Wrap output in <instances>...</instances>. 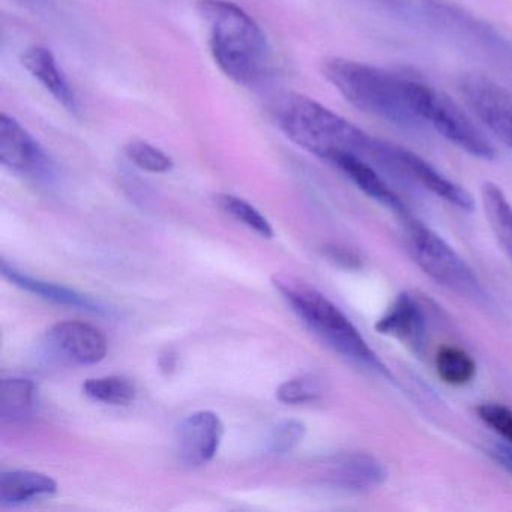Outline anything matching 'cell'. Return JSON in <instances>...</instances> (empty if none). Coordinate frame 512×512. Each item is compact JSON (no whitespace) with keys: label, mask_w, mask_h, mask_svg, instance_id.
Instances as JSON below:
<instances>
[{"label":"cell","mask_w":512,"mask_h":512,"mask_svg":"<svg viewBox=\"0 0 512 512\" xmlns=\"http://www.w3.org/2000/svg\"><path fill=\"white\" fill-rule=\"evenodd\" d=\"M197 13L208 28L212 59L236 85H260L271 73L272 52L262 26L230 0H200Z\"/></svg>","instance_id":"6da1fadb"},{"label":"cell","mask_w":512,"mask_h":512,"mask_svg":"<svg viewBox=\"0 0 512 512\" xmlns=\"http://www.w3.org/2000/svg\"><path fill=\"white\" fill-rule=\"evenodd\" d=\"M278 130L299 148L329 161L341 154L370 160L374 137L313 98L286 94L272 106Z\"/></svg>","instance_id":"7a4b0ae2"},{"label":"cell","mask_w":512,"mask_h":512,"mask_svg":"<svg viewBox=\"0 0 512 512\" xmlns=\"http://www.w3.org/2000/svg\"><path fill=\"white\" fill-rule=\"evenodd\" d=\"M322 74L350 106L361 112L400 128L424 127L410 103L406 76L346 58L326 59Z\"/></svg>","instance_id":"3957f363"},{"label":"cell","mask_w":512,"mask_h":512,"mask_svg":"<svg viewBox=\"0 0 512 512\" xmlns=\"http://www.w3.org/2000/svg\"><path fill=\"white\" fill-rule=\"evenodd\" d=\"M272 284L289 302L293 311L304 320L305 325L316 332L335 352L377 376L391 379L388 368L368 346L358 328L319 290L284 275H275Z\"/></svg>","instance_id":"277c9868"},{"label":"cell","mask_w":512,"mask_h":512,"mask_svg":"<svg viewBox=\"0 0 512 512\" xmlns=\"http://www.w3.org/2000/svg\"><path fill=\"white\" fill-rule=\"evenodd\" d=\"M403 226L407 251L428 278L472 301L485 299L475 271L442 236L410 215L403 218Z\"/></svg>","instance_id":"5b68a950"},{"label":"cell","mask_w":512,"mask_h":512,"mask_svg":"<svg viewBox=\"0 0 512 512\" xmlns=\"http://www.w3.org/2000/svg\"><path fill=\"white\" fill-rule=\"evenodd\" d=\"M410 103L419 121L457 146L470 157L490 161L496 157L493 145L454 100L422 80L407 77Z\"/></svg>","instance_id":"8992f818"},{"label":"cell","mask_w":512,"mask_h":512,"mask_svg":"<svg viewBox=\"0 0 512 512\" xmlns=\"http://www.w3.org/2000/svg\"><path fill=\"white\" fill-rule=\"evenodd\" d=\"M424 7L431 22L461 46L490 59L494 64L512 67V44L487 23L451 4L449 0H424Z\"/></svg>","instance_id":"52a82bcc"},{"label":"cell","mask_w":512,"mask_h":512,"mask_svg":"<svg viewBox=\"0 0 512 512\" xmlns=\"http://www.w3.org/2000/svg\"><path fill=\"white\" fill-rule=\"evenodd\" d=\"M370 161L376 166L397 173L401 178L409 179L413 184L425 188L434 196L440 197L461 211H472L473 209L472 196L463 187L446 178L433 164L428 163L409 149L374 139Z\"/></svg>","instance_id":"ba28073f"},{"label":"cell","mask_w":512,"mask_h":512,"mask_svg":"<svg viewBox=\"0 0 512 512\" xmlns=\"http://www.w3.org/2000/svg\"><path fill=\"white\" fill-rule=\"evenodd\" d=\"M461 95L475 118L512 152V97L506 89L479 74L460 82Z\"/></svg>","instance_id":"9c48e42d"},{"label":"cell","mask_w":512,"mask_h":512,"mask_svg":"<svg viewBox=\"0 0 512 512\" xmlns=\"http://www.w3.org/2000/svg\"><path fill=\"white\" fill-rule=\"evenodd\" d=\"M0 163L11 172L34 179H50L52 158L38 140L13 116H0Z\"/></svg>","instance_id":"30bf717a"},{"label":"cell","mask_w":512,"mask_h":512,"mask_svg":"<svg viewBox=\"0 0 512 512\" xmlns=\"http://www.w3.org/2000/svg\"><path fill=\"white\" fill-rule=\"evenodd\" d=\"M47 340L56 355L80 365L98 364L106 358L109 349L100 329L79 320L56 323Z\"/></svg>","instance_id":"8fae6325"},{"label":"cell","mask_w":512,"mask_h":512,"mask_svg":"<svg viewBox=\"0 0 512 512\" xmlns=\"http://www.w3.org/2000/svg\"><path fill=\"white\" fill-rule=\"evenodd\" d=\"M224 425L217 413L202 410L184 419L178 434L179 457L188 466H202L217 455Z\"/></svg>","instance_id":"7c38bea8"},{"label":"cell","mask_w":512,"mask_h":512,"mask_svg":"<svg viewBox=\"0 0 512 512\" xmlns=\"http://www.w3.org/2000/svg\"><path fill=\"white\" fill-rule=\"evenodd\" d=\"M388 479L385 464L368 452H344L329 461L326 481L350 493H367L382 487Z\"/></svg>","instance_id":"4fadbf2b"},{"label":"cell","mask_w":512,"mask_h":512,"mask_svg":"<svg viewBox=\"0 0 512 512\" xmlns=\"http://www.w3.org/2000/svg\"><path fill=\"white\" fill-rule=\"evenodd\" d=\"M427 328V314L424 307L410 293L398 295L391 307L376 323L377 332L395 338L416 352H421L424 347Z\"/></svg>","instance_id":"5bb4252c"},{"label":"cell","mask_w":512,"mask_h":512,"mask_svg":"<svg viewBox=\"0 0 512 512\" xmlns=\"http://www.w3.org/2000/svg\"><path fill=\"white\" fill-rule=\"evenodd\" d=\"M329 164L340 170L349 181H352L365 196L370 197L374 202L380 203L389 211L400 215L401 218L410 215L403 199L380 175L376 164L371 163L367 158L355 154H341L332 158Z\"/></svg>","instance_id":"9a60e30c"},{"label":"cell","mask_w":512,"mask_h":512,"mask_svg":"<svg viewBox=\"0 0 512 512\" xmlns=\"http://www.w3.org/2000/svg\"><path fill=\"white\" fill-rule=\"evenodd\" d=\"M20 62L64 109L71 113L79 112L80 104L76 91L59 67L55 55L47 47H28L20 56Z\"/></svg>","instance_id":"2e32d148"},{"label":"cell","mask_w":512,"mask_h":512,"mask_svg":"<svg viewBox=\"0 0 512 512\" xmlns=\"http://www.w3.org/2000/svg\"><path fill=\"white\" fill-rule=\"evenodd\" d=\"M2 274H4L11 283L20 287V289L34 293V295L47 299V301H52L59 305H67V307L79 308V310L91 311V313H104L103 305L98 304V302H95L94 299L89 298V296L82 295V293L76 292V290L61 286V284L29 277V275L23 274L22 271L14 268V266L8 265L5 260L2 262Z\"/></svg>","instance_id":"e0dca14e"},{"label":"cell","mask_w":512,"mask_h":512,"mask_svg":"<svg viewBox=\"0 0 512 512\" xmlns=\"http://www.w3.org/2000/svg\"><path fill=\"white\" fill-rule=\"evenodd\" d=\"M58 491L55 479L32 470H8L0 475V505L19 506Z\"/></svg>","instance_id":"ac0fdd59"},{"label":"cell","mask_w":512,"mask_h":512,"mask_svg":"<svg viewBox=\"0 0 512 512\" xmlns=\"http://www.w3.org/2000/svg\"><path fill=\"white\" fill-rule=\"evenodd\" d=\"M481 202L491 232L512 260V203L499 185L484 182L481 187Z\"/></svg>","instance_id":"d6986e66"},{"label":"cell","mask_w":512,"mask_h":512,"mask_svg":"<svg viewBox=\"0 0 512 512\" xmlns=\"http://www.w3.org/2000/svg\"><path fill=\"white\" fill-rule=\"evenodd\" d=\"M37 385L22 377H10L0 385V416L5 421H23L34 410Z\"/></svg>","instance_id":"ffe728a7"},{"label":"cell","mask_w":512,"mask_h":512,"mask_svg":"<svg viewBox=\"0 0 512 512\" xmlns=\"http://www.w3.org/2000/svg\"><path fill=\"white\" fill-rule=\"evenodd\" d=\"M437 376L449 386H464L476 376L475 359L455 346L440 347L436 355Z\"/></svg>","instance_id":"44dd1931"},{"label":"cell","mask_w":512,"mask_h":512,"mask_svg":"<svg viewBox=\"0 0 512 512\" xmlns=\"http://www.w3.org/2000/svg\"><path fill=\"white\" fill-rule=\"evenodd\" d=\"M83 392L98 403L125 406L134 401L137 389L127 377L107 376L86 380Z\"/></svg>","instance_id":"7402d4cb"},{"label":"cell","mask_w":512,"mask_h":512,"mask_svg":"<svg viewBox=\"0 0 512 512\" xmlns=\"http://www.w3.org/2000/svg\"><path fill=\"white\" fill-rule=\"evenodd\" d=\"M215 202L226 214L247 226L248 229L259 233L263 238H272L274 236V230H272L269 221L253 205H250L247 200L232 196V194H218L215 197Z\"/></svg>","instance_id":"603a6c76"},{"label":"cell","mask_w":512,"mask_h":512,"mask_svg":"<svg viewBox=\"0 0 512 512\" xmlns=\"http://www.w3.org/2000/svg\"><path fill=\"white\" fill-rule=\"evenodd\" d=\"M326 386L320 377L307 374L281 383L277 398L284 404H305L319 401L325 395Z\"/></svg>","instance_id":"cb8c5ba5"},{"label":"cell","mask_w":512,"mask_h":512,"mask_svg":"<svg viewBox=\"0 0 512 512\" xmlns=\"http://www.w3.org/2000/svg\"><path fill=\"white\" fill-rule=\"evenodd\" d=\"M128 161L149 173H167L175 167L172 157L145 140H133L125 146Z\"/></svg>","instance_id":"d4e9b609"},{"label":"cell","mask_w":512,"mask_h":512,"mask_svg":"<svg viewBox=\"0 0 512 512\" xmlns=\"http://www.w3.org/2000/svg\"><path fill=\"white\" fill-rule=\"evenodd\" d=\"M307 427L298 419H284L272 428L268 437V451L283 455L292 452L304 440Z\"/></svg>","instance_id":"484cf974"},{"label":"cell","mask_w":512,"mask_h":512,"mask_svg":"<svg viewBox=\"0 0 512 512\" xmlns=\"http://www.w3.org/2000/svg\"><path fill=\"white\" fill-rule=\"evenodd\" d=\"M479 418L505 442L512 443V410L499 403H484L478 407Z\"/></svg>","instance_id":"4316f807"},{"label":"cell","mask_w":512,"mask_h":512,"mask_svg":"<svg viewBox=\"0 0 512 512\" xmlns=\"http://www.w3.org/2000/svg\"><path fill=\"white\" fill-rule=\"evenodd\" d=\"M323 254L329 262L344 269H358L362 263L359 254L344 245H326L323 248Z\"/></svg>","instance_id":"83f0119b"},{"label":"cell","mask_w":512,"mask_h":512,"mask_svg":"<svg viewBox=\"0 0 512 512\" xmlns=\"http://www.w3.org/2000/svg\"><path fill=\"white\" fill-rule=\"evenodd\" d=\"M487 452L497 466L512 475V443L505 442V440L494 442L493 445L488 446Z\"/></svg>","instance_id":"f1b7e54d"},{"label":"cell","mask_w":512,"mask_h":512,"mask_svg":"<svg viewBox=\"0 0 512 512\" xmlns=\"http://www.w3.org/2000/svg\"><path fill=\"white\" fill-rule=\"evenodd\" d=\"M379 2L383 7L395 11V13H406L410 7V0H379Z\"/></svg>","instance_id":"f546056e"},{"label":"cell","mask_w":512,"mask_h":512,"mask_svg":"<svg viewBox=\"0 0 512 512\" xmlns=\"http://www.w3.org/2000/svg\"><path fill=\"white\" fill-rule=\"evenodd\" d=\"M160 365L164 371H172L176 365L175 353H173L172 350H167V352L164 353L163 356H161Z\"/></svg>","instance_id":"4dcf8cb0"},{"label":"cell","mask_w":512,"mask_h":512,"mask_svg":"<svg viewBox=\"0 0 512 512\" xmlns=\"http://www.w3.org/2000/svg\"><path fill=\"white\" fill-rule=\"evenodd\" d=\"M22 2H25V4H29V5L46 4V0H22Z\"/></svg>","instance_id":"1f68e13d"}]
</instances>
